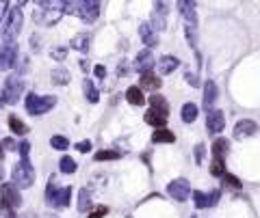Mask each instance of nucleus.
<instances>
[{
  "label": "nucleus",
  "mask_w": 260,
  "mask_h": 218,
  "mask_svg": "<svg viewBox=\"0 0 260 218\" xmlns=\"http://www.w3.org/2000/svg\"><path fill=\"white\" fill-rule=\"evenodd\" d=\"M22 26H24V16H22L20 7H13V9L7 11V18L3 20V28H0V37L5 43L16 41V37L22 33Z\"/></svg>",
  "instance_id": "1"
},
{
  "label": "nucleus",
  "mask_w": 260,
  "mask_h": 218,
  "mask_svg": "<svg viewBox=\"0 0 260 218\" xmlns=\"http://www.w3.org/2000/svg\"><path fill=\"white\" fill-rule=\"evenodd\" d=\"M24 106H26V113L28 115H33V117H39V115H46L50 113L52 108L56 106V97L54 95H37V93H26V101H24Z\"/></svg>",
  "instance_id": "2"
},
{
  "label": "nucleus",
  "mask_w": 260,
  "mask_h": 218,
  "mask_svg": "<svg viewBox=\"0 0 260 218\" xmlns=\"http://www.w3.org/2000/svg\"><path fill=\"white\" fill-rule=\"evenodd\" d=\"M11 179L18 190L20 188H31L35 184V169L31 166V162H28V160H20V162L13 164Z\"/></svg>",
  "instance_id": "3"
},
{
  "label": "nucleus",
  "mask_w": 260,
  "mask_h": 218,
  "mask_svg": "<svg viewBox=\"0 0 260 218\" xmlns=\"http://www.w3.org/2000/svg\"><path fill=\"white\" fill-rule=\"evenodd\" d=\"M3 97H5V104H18L20 97H22V93H24V82H22V78L20 76H9L5 80V86L3 89Z\"/></svg>",
  "instance_id": "4"
},
{
  "label": "nucleus",
  "mask_w": 260,
  "mask_h": 218,
  "mask_svg": "<svg viewBox=\"0 0 260 218\" xmlns=\"http://www.w3.org/2000/svg\"><path fill=\"white\" fill-rule=\"evenodd\" d=\"M18 65V43L9 41L0 48V71H9Z\"/></svg>",
  "instance_id": "5"
},
{
  "label": "nucleus",
  "mask_w": 260,
  "mask_h": 218,
  "mask_svg": "<svg viewBox=\"0 0 260 218\" xmlns=\"http://www.w3.org/2000/svg\"><path fill=\"white\" fill-rule=\"evenodd\" d=\"M167 194H169L173 201H186V199L191 197V181H189V179H184V177L169 181Z\"/></svg>",
  "instance_id": "6"
},
{
  "label": "nucleus",
  "mask_w": 260,
  "mask_h": 218,
  "mask_svg": "<svg viewBox=\"0 0 260 218\" xmlns=\"http://www.w3.org/2000/svg\"><path fill=\"white\" fill-rule=\"evenodd\" d=\"M0 201H3L7 207L16 209L22 205V194L13 184H3L0 186Z\"/></svg>",
  "instance_id": "7"
},
{
  "label": "nucleus",
  "mask_w": 260,
  "mask_h": 218,
  "mask_svg": "<svg viewBox=\"0 0 260 218\" xmlns=\"http://www.w3.org/2000/svg\"><path fill=\"white\" fill-rule=\"evenodd\" d=\"M223 128H226V117H223V113L217 111V108L208 111V115H206V130H208V134L217 139V134H221Z\"/></svg>",
  "instance_id": "8"
},
{
  "label": "nucleus",
  "mask_w": 260,
  "mask_h": 218,
  "mask_svg": "<svg viewBox=\"0 0 260 218\" xmlns=\"http://www.w3.org/2000/svg\"><path fill=\"white\" fill-rule=\"evenodd\" d=\"M100 16V3L96 0H83V3H78V18L87 24H93V22L98 20Z\"/></svg>",
  "instance_id": "9"
},
{
  "label": "nucleus",
  "mask_w": 260,
  "mask_h": 218,
  "mask_svg": "<svg viewBox=\"0 0 260 218\" xmlns=\"http://www.w3.org/2000/svg\"><path fill=\"white\" fill-rule=\"evenodd\" d=\"M221 199V190H211V192H202V190H195L193 192V203L198 209H206V207H213L217 205Z\"/></svg>",
  "instance_id": "10"
},
{
  "label": "nucleus",
  "mask_w": 260,
  "mask_h": 218,
  "mask_svg": "<svg viewBox=\"0 0 260 218\" xmlns=\"http://www.w3.org/2000/svg\"><path fill=\"white\" fill-rule=\"evenodd\" d=\"M156 65V59H154V54H152V50H141L139 54H137V59L133 63V69L135 71H139V74H146V71H152V67Z\"/></svg>",
  "instance_id": "11"
},
{
  "label": "nucleus",
  "mask_w": 260,
  "mask_h": 218,
  "mask_svg": "<svg viewBox=\"0 0 260 218\" xmlns=\"http://www.w3.org/2000/svg\"><path fill=\"white\" fill-rule=\"evenodd\" d=\"M150 26L154 28V31H165V26H167V5L163 3H156L154 5V11H152V18H150Z\"/></svg>",
  "instance_id": "12"
},
{
  "label": "nucleus",
  "mask_w": 260,
  "mask_h": 218,
  "mask_svg": "<svg viewBox=\"0 0 260 218\" xmlns=\"http://www.w3.org/2000/svg\"><path fill=\"white\" fill-rule=\"evenodd\" d=\"M258 132V123L251 119H241L234 123V139H247V136H254Z\"/></svg>",
  "instance_id": "13"
},
{
  "label": "nucleus",
  "mask_w": 260,
  "mask_h": 218,
  "mask_svg": "<svg viewBox=\"0 0 260 218\" xmlns=\"http://www.w3.org/2000/svg\"><path fill=\"white\" fill-rule=\"evenodd\" d=\"M143 121L148 126L161 130V128H167V121H169V113H161V111H154V108H148V113L143 115Z\"/></svg>",
  "instance_id": "14"
},
{
  "label": "nucleus",
  "mask_w": 260,
  "mask_h": 218,
  "mask_svg": "<svg viewBox=\"0 0 260 218\" xmlns=\"http://www.w3.org/2000/svg\"><path fill=\"white\" fill-rule=\"evenodd\" d=\"M198 5L193 3V0H180L178 3V11H180V16H182L186 20V24H195L198 26Z\"/></svg>",
  "instance_id": "15"
},
{
  "label": "nucleus",
  "mask_w": 260,
  "mask_h": 218,
  "mask_svg": "<svg viewBox=\"0 0 260 218\" xmlns=\"http://www.w3.org/2000/svg\"><path fill=\"white\" fill-rule=\"evenodd\" d=\"M70 199H72V188H70V186H63V188H56L54 197L50 199L48 205L61 209V207H68V205H70Z\"/></svg>",
  "instance_id": "16"
},
{
  "label": "nucleus",
  "mask_w": 260,
  "mask_h": 218,
  "mask_svg": "<svg viewBox=\"0 0 260 218\" xmlns=\"http://www.w3.org/2000/svg\"><path fill=\"white\" fill-rule=\"evenodd\" d=\"M139 35H141V41L146 43L148 50L154 48V46H158V33L150 26V22H143V24L139 26Z\"/></svg>",
  "instance_id": "17"
},
{
  "label": "nucleus",
  "mask_w": 260,
  "mask_h": 218,
  "mask_svg": "<svg viewBox=\"0 0 260 218\" xmlns=\"http://www.w3.org/2000/svg\"><path fill=\"white\" fill-rule=\"evenodd\" d=\"M219 97V89H217V84L213 80H206L204 84V99H202V106L206 108V111H213V104Z\"/></svg>",
  "instance_id": "18"
},
{
  "label": "nucleus",
  "mask_w": 260,
  "mask_h": 218,
  "mask_svg": "<svg viewBox=\"0 0 260 218\" xmlns=\"http://www.w3.org/2000/svg\"><path fill=\"white\" fill-rule=\"evenodd\" d=\"M161 84H163V80L156 74H152V71H146V74H141V78H139V89L141 91H158Z\"/></svg>",
  "instance_id": "19"
},
{
  "label": "nucleus",
  "mask_w": 260,
  "mask_h": 218,
  "mask_svg": "<svg viewBox=\"0 0 260 218\" xmlns=\"http://www.w3.org/2000/svg\"><path fill=\"white\" fill-rule=\"evenodd\" d=\"M178 67H180V61L176 59V56H171V54H163L161 59H158V71H161V76H169Z\"/></svg>",
  "instance_id": "20"
},
{
  "label": "nucleus",
  "mask_w": 260,
  "mask_h": 218,
  "mask_svg": "<svg viewBox=\"0 0 260 218\" xmlns=\"http://www.w3.org/2000/svg\"><path fill=\"white\" fill-rule=\"evenodd\" d=\"M89 41H91V35L89 33H78L74 39H72V48L78 50V52L87 54L89 52Z\"/></svg>",
  "instance_id": "21"
},
{
  "label": "nucleus",
  "mask_w": 260,
  "mask_h": 218,
  "mask_svg": "<svg viewBox=\"0 0 260 218\" xmlns=\"http://www.w3.org/2000/svg\"><path fill=\"white\" fill-rule=\"evenodd\" d=\"M126 99H128V104H133V106H143L146 104V95H143V91L139 89V86H128Z\"/></svg>",
  "instance_id": "22"
},
{
  "label": "nucleus",
  "mask_w": 260,
  "mask_h": 218,
  "mask_svg": "<svg viewBox=\"0 0 260 218\" xmlns=\"http://www.w3.org/2000/svg\"><path fill=\"white\" fill-rule=\"evenodd\" d=\"M228 151H230V141L228 139H215L213 141V158L226 160Z\"/></svg>",
  "instance_id": "23"
},
{
  "label": "nucleus",
  "mask_w": 260,
  "mask_h": 218,
  "mask_svg": "<svg viewBox=\"0 0 260 218\" xmlns=\"http://www.w3.org/2000/svg\"><path fill=\"white\" fill-rule=\"evenodd\" d=\"M83 91H85L87 101H91V104H98V101H100V91L96 89L93 80H89V78L85 80V82H83Z\"/></svg>",
  "instance_id": "24"
},
{
  "label": "nucleus",
  "mask_w": 260,
  "mask_h": 218,
  "mask_svg": "<svg viewBox=\"0 0 260 218\" xmlns=\"http://www.w3.org/2000/svg\"><path fill=\"white\" fill-rule=\"evenodd\" d=\"M7 123H9V130L13 134H18V136H24V134H28V126L22 119H18L16 115H11L9 119H7Z\"/></svg>",
  "instance_id": "25"
},
{
  "label": "nucleus",
  "mask_w": 260,
  "mask_h": 218,
  "mask_svg": "<svg viewBox=\"0 0 260 218\" xmlns=\"http://www.w3.org/2000/svg\"><path fill=\"white\" fill-rule=\"evenodd\" d=\"M50 78H52V84H70V71L65 67H54L52 71H50Z\"/></svg>",
  "instance_id": "26"
},
{
  "label": "nucleus",
  "mask_w": 260,
  "mask_h": 218,
  "mask_svg": "<svg viewBox=\"0 0 260 218\" xmlns=\"http://www.w3.org/2000/svg\"><path fill=\"white\" fill-rule=\"evenodd\" d=\"M173 141H176V134L167 128L154 130V134H152V143H173Z\"/></svg>",
  "instance_id": "27"
},
{
  "label": "nucleus",
  "mask_w": 260,
  "mask_h": 218,
  "mask_svg": "<svg viewBox=\"0 0 260 218\" xmlns=\"http://www.w3.org/2000/svg\"><path fill=\"white\" fill-rule=\"evenodd\" d=\"M198 113H200L198 106L189 101V104H184L182 111H180V119H182V123H193L195 119H198Z\"/></svg>",
  "instance_id": "28"
},
{
  "label": "nucleus",
  "mask_w": 260,
  "mask_h": 218,
  "mask_svg": "<svg viewBox=\"0 0 260 218\" xmlns=\"http://www.w3.org/2000/svg\"><path fill=\"white\" fill-rule=\"evenodd\" d=\"M150 108L161 111V113H169V101L163 95H150Z\"/></svg>",
  "instance_id": "29"
},
{
  "label": "nucleus",
  "mask_w": 260,
  "mask_h": 218,
  "mask_svg": "<svg viewBox=\"0 0 260 218\" xmlns=\"http://www.w3.org/2000/svg\"><path fill=\"white\" fill-rule=\"evenodd\" d=\"M50 147L56 149V151H65V149H70V139H68V136L56 134V136L50 139Z\"/></svg>",
  "instance_id": "30"
},
{
  "label": "nucleus",
  "mask_w": 260,
  "mask_h": 218,
  "mask_svg": "<svg viewBox=\"0 0 260 218\" xmlns=\"http://www.w3.org/2000/svg\"><path fill=\"white\" fill-rule=\"evenodd\" d=\"M59 171L65 173V175H72V173L76 171V162H74V158H70V156H63L59 160Z\"/></svg>",
  "instance_id": "31"
},
{
  "label": "nucleus",
  "mask_w": 260,
  "mask_h": 218,
  "mask_svg": "<svg viewBox=\"0 0 260 218\" xmlns=\"http://www.w3.org/2000/svg\"><path fill=\"white\" fill-rule=\"evenodd\" d=\"M211 175H213V177H223V175H226V160H221V158H213Z\"/></svg>",
  "instance_id": "32"
},
{
  "label": "nucleus",
  "mask_w": 260,
  "mask_h": 218,
  "mask_svg": "<svg viewBox=\"0 0 260 218\" xmlns=\"http://www.w3.org/2000/svg\"><path fill=\"white\" fill-rule=\"evenodd\" d=\"M91 207V197H89V190H78V212H87Z\"/></svg>",
  "instance_id": "33"
},
{
  "label": "nucleus",
  "mask_w": 260,
  "mask_h": 218,
  "mask_svg": "<svg viewBox=\"0 0 260 218\" xmlns=\"http://www.w3.org/2000/svg\"><path fill=\"white\" fill-rule=\"evenodd\" d=\"M184 35H186V41H189V46L195 50L198 48V26L195 24H186L184 26Z\"/></svg>",
  "instance_id": "34"
},
{
  "label": "nucleus",
  "mask_w": 260,
  "mask_h": 218,
  "mask_svg": "<svg viewBox=\"0 0 260 218\" xmlns=\"http://www.w3.org/2000/svg\"><path fill=\"white\" fill-rule=\"evenodd\" d=\"M223 186L226 188H230V190H241V179H238L236 175H232V173H226L223 175Z\"/></svg>",
  "instance_id": "35"
},
{
  "label": "nucleus",
  "mask_w": 260,
  "mask_h": 218,
  "mask_svg": "<svg viewBox=\"0 0 260 218\" xmlns=\"http://www.w3.org/2000/svg\"><path fill=\"white\" fill-rule=\"evenodd\" d=\"M117 158H119L117 151H108V149L98 151V154H96V160H98V162H104V160H117Z\"/></svg>",
  "instance_id": "36"
},
{
  "label": "nucleus",
  "mask_w": 260,
  "mask_h": 218,
  "mask_svg": "<svg viewBox=\"0 0 260 218\" xmlns=\"http://www.w3.org/2000/svg\"><path fill=\"white\" fill-rule=\"evenodd\" d=\"M50 56H52L54 61H65V56H68V48H52L50 50Z\"/></svg>",
  "instance_id": "37"
},
{
  "label": "nucleus",
  "mask_w": 260,
  "mask_h": 218,
  "mask_svg": "<svg viewBox=\"0 0 260 218\" xmlns=\"http://www.w3.org/2000/svg\"><path fill=\"white\" fill-rule=\"evenodd\" d=\"M18 151H20L22 160H28V156H31V143H28V141H22V143L18 145Z\"/></svg>",
  "instance_id": "38"
},
{
  "label": "nucleus",
  "mask_w": 260,
  "mask_h": 218,
  "mask_svg": "<svg viewBox=\"0 0 260 218\" xmlns=\"http://www.w3.org/2000/svg\"><path fill=\"white\" fill-rule=\"evenodd\" d=\"M61 13H78V3L63 0V3H61Z\"/></svg>",
  "instance_id": "39"
},
{
  "label": "nucleus",
  "mask_w": 260,
  "mask_h": 218,
  "mask_svg": "<svg viewBox=\"0 0 260 218\" xmlns=\"http://www.w3.org/2000/svg\"><path fill=\"white\" fill-rule=\"evenodd\" d=\"M0 147L5 151H18V143L13 141L11 136H7V139H3V143H0Z\"/></svg>",
  "instance_id": "40"
},
{
  "label": "nucleus",
  "mask_w": 260,
  "mask_h": 218,
  "mask_svg": "<svg viewBox=\"0 0 260 218\" xmlns=\"http://www.w3.org/2000/svg\"><path fill=\"white\" fill-rule=\"evenodd\" d=\"M193 156H195V162L198 164H202V160H204V156H206V147L204 145H195V151H193Z\"/></svg>",
  "instance_id": "41"
},
{
  "label": "nucleus",
  "mask_w": 260,
  "mask_h": 218,
  "mask_svg": "<svg viewBox=\"0 0 260 218\" xmlns=\"http://www.w3.org/2000/svg\"><path fill=\"white\" fill-rule=\"evenodd\" d=\"M54 192H56V184H54V179H50V181H48V186H46V194H43L46 203H50V199L54 197Z\"/></svg>",
  "instance_id": "42"
},
{
  "label": "nucleus",
  "mask_w": 260,
  "mask_h": 218,
  "mask_svg": "<svg viewBox=\"0 0 260 218\" xmlns=\"http://www.w3.org/2000/svg\"><path fill=\"white\" fill-rule=\"evenodd\" d=\"M106 212H108V209H106L104 205H98V207L93 209V212H91L89 216H87V218H102V216H106Z\"/></svg>",
  "instance_id": "43"
},
{
  "label": "nucleus",
  "mask_w": 260,
  "mask_h": 218,
  "mask_svg": "<svg viewBox=\"0 0 260 218\" xmlns=\"http://www.w3.org/2000/svg\"><path fill=\"white\" fill-rule=\"evenodd\" d=\"M76 149L81 151V154H89V151H91V141H81V143H76Z\"/></svg>",
  "instance_id": "44"
},
{
  "label": "nucleus",
  "mask_w": 260,
  "mask_h": 218,
  "mask_svg": "<svg viewBox=\"0 0 260 218\" xmlns=\"http://www.w3.org/2000/svg\"><path fill=\"white\" fill-rule=\"evenodd\" d=\"M184 78H186V82H189L191 86H200V78H198V74H193V71H186Z\"/></svg>",
  "instance_id": "45"
},
{
  "label": "nucleus",
  "mask_w": 260,
  "mask_h": 218,
  "mask_svg": "<svg viewBox=\"0 0 260 218\" xmlns=\"http://www.w3.org/2000/svg\"><path fill=\"white\" fill-rule=\"evenodd\" d=\"M31 48H33V52H39V50H41V46H39V35L37 33L31 35Z\"/></svg>",
  "instance_id": "46"
},
{
  "label": "nucleus",
  "mask_w": 260,
  "mask_h": 218,
  "mask_svg": "<svg viewBox=\"0 0 260 218\" xmlns=\"http://www.w3.org/2000/svg\"><path fill=\"white\" fill-rule=\"evenodd\" d=\"M93 74H96L98 78H104L106 76V67L104 65H96V67H93Z\"/></svg>",
  "instance_id": "47"
},
{
  "label": "nucleus",
  "mask_w": 260,
  "mask_h": 218,
  "mask_svg": "<svg viewBox=\"0 0 260 218\" xmlns=\"http://www.w3.org/2000/svg\"><path fill=\"white\" fill-rule=\"evenodd\" d=\"M9 11V3H0V20H3V13Z\"/></svg>",
  "instance_id": "48"
},
{
  "label": "nucleus",
  "mask_w": 260,
  "mask_h": 218,
  "mask_svg": "<svg viewBox=\"0 0 260 218\" xmlns=\"http://www.w3.org/2000/svg\"><path fill=\"white\" fill-rule=\"evenodd\" d=\"M22 218H37V214H35V212H28V214H24Z\"/></svg>",
  "instance_id": "49"
},
{
  "label": "nucleus",
  "mask_w": 260,
  "mask_h": 218,
  "mask_svg": "<svg viewBox=\"0 0 260 218\" xmlns=\"http://www.w3.org/2000/svg\"><path fill=\"white\" fill-rule=\"evenodd\" d=\"M5 106V97H3V91H0V108Z\"/></svg>",
  "instance_id": "50"
}]
</instances>
